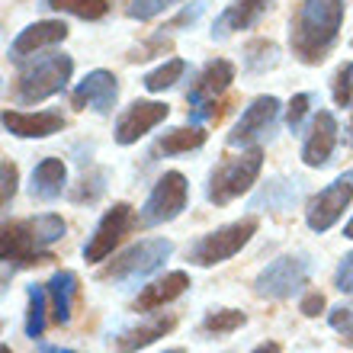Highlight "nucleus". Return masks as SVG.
Masks as SVG:
<instances>
[{"label":"nucleus","mask_w":353,"mask_h":353,"mask_svg":"<svg viewBox=\"0 0 353 353\" xmlns=\"http://www.w3.org/2000/svg\"><path fill=\"white\" fill-rule=\"evenodd\" d=\"M119 97V81L112 71H90V74L74 87L71 93V106L74 110H93V112H110L112 103Z\"/></svg>","instance_id":"obj_13"},{"label":"nucleus","mask_w":353,"mask_h":353,"mask_svg":"<svg viewBox=\"0 0 353 353\" xmlns=\"http://www.w3.org/2000/svg\"><path fill=\"white\" fill-rule=\"evenodd\" d=\"M48 302H52V315L58 325L71 321V308H74V296H77V276L71 270H58L55 276L48 279Z\"/></svg>","instance_id":"obj_22"},{"label":"nucleus","mask_w":353,"mask_h":353,"mask_svg":"<svg viewBox=\"0 0 353 353\" xmlns=\"http://www.w3.org/2000/svg\"><path fill=\"white\" fill-rule=\"evenodd\" d=\"M337 148V119L327 110H321L312 119V129L305 135V145H302V161L308 168H325L331 154Z\"/></svg>","instance_id":"obj_15"},{"label":"nucleus","mask_w":353,"mask_h":353,"mask_svg":"<svg viewBox=\"0 0 353 353\" xmlns=\"http://www.w3.org/2000/svg\"><path fill=\"white\" fill-rule=\"evenodd\" d=\"M29 312H26V337H42L46 331V302H48V289L46 286H29Z\"/></svg>","instance_id":"obj_26"},{"label":"nucleus","mask_w":353,"mask_h":353,"mask_svg":"<svg viewBox=\"0 0 353 353\" xmlns=\"http://www.w3.org/2000/svg\"><path fill=\"white\" fill-rule=\"evenodd\" d=\"M65 238V222L55 212H42L36 219H23V222H7L0 234V257H3V279L19 267H32V263L48 261V244Z\"/></svg>","instance_id":"obj_2"},{"label":"nucleus","mask_w":353,"mask_h":353,"mask_svg":"<svg viewBox=\"0 0 353 353\" xmlns=\"http://www.w3.org/2000/svg\"><path fill=\"white\" fill-rule=\"evenodd\" d=\"M321 308H325V296H321V292H308V296L302 299V315L315 318Z\"/></svg>","instance_id":"obj_37"},{"label":"nucleus","mask_w":353,"mask_h":353,"mask_svg":"<svg viewBox=\"0 0 353 353\" xmlns=\"http://www.w3.org/2000/svg\"><path fill=\"white\" fill-rule=\"evenodd\" d=\"M132 228V205L129 203H116L112 209H106V215L100 219V225L93 228V234L84 244V261L87 263H100L112 254V248L129 234Z\"/></svg>","instance_id":"obj_10"},{"label":"nucleus","mask_w":353,"mask_h":353,"mask_svg":"<svg viewBox=\"0 0 353 353\" xmlns=\"http://www.w3.org/2000/svg\"><path fill=\"white\" fill-rule=\"evenodd\" d=\"M174 244L168 238H145V241L132 244L129 251H122L112 263L100 270V279H112V283H139V279L151 276L154 270L164 267Z\"/></svg>","instance_id":"obj_5"},{"label":"nucleus","mask_w":353,"mask_h":353,"mask_svg":"<svg viewBox=\"0 0 353 353\" xmlns=\"http://www.w3.org/2000/svg\"><path fill=\"white\" fill-rule=\"evenodd\" d=\"M331 327L344 334L347 344H353V308H347V305L334 308V312H331Z\"/></svg>","instance_id":"obj_33"},{"label":"nucleus","mask_w":353,"mask_h":353,"mask_svg":"<svg viewBox=\"0 0 353 353\" xmlns=\"http://www.w3.org/2000/svg\"><path fill=\"white\" fill-rule=\"evenodd\" d=\"M254 234H257V219H241V222L222 225V228L196 238V241L190 244V251H186V261L196 263V267L225 263L228 257H234V254L241 251Z\"/></svg>","instance_id":"obj_6"},{"label":"nucleus","mask_w":353,"mask_h":353,"mask_svg":"<svg viewBox=\"0 0 353 353\" xmlns=\"http://www.w3.org/2000/svg\"><path fill=\"white\" fill-rule=\"evenodd\" d=\"M344 238H353V219L347 222V228H344Z\"/></svg>","instance_id":"obj_41"},{"label":"nucleus","mask_w":353,"mask_h":353,"mask_svg":"<svg viewBox=\"0 0 353 353\" xmlns=\"http://www.w3.org/2000/svg\"><path fill=\"white\" fill-rule=\"evenodd\" d=\"M168 353H183V350H168Z\"/></svg>","instance_id":"obj_43"},{"label":"nucleus","mask_w":353,"mask_h":353,"mask_svg":"<svg viewBox=\"0 0 353 353\" xmlns=\"http://www.w3.org/2000/svg\"><path fill=\"white\" fill-rule=\"evenodd\" d=\"M350 199H353V170H347V174H341L331 186H325V190H318V193L312 196V203H308V209H305L308 228L318 234H325L327 228L344 215Z\"/></svg>","instance_id":"obj_9"},{"label":"nucleus","mask_w":353,"mask_h":353,"mask_svg":"<svg viewBox=\"0 0 353 353\" xmlns=\"http://www.w3.org/2000/svg\"><path fill=\"white\" fill-rule=\"evenodd\" d=\"M42 7L55 13H71L77 19H103L110 13V0H46Z\"/></svg>","instance_id":"obj_24"},{"label":"nucleus","mask_w":353,"mask_h":353,"mask_svg":"<svg viewBox=\"0 0 353 353\" xmlns=\"http://www.w3.org/2000/svg\"><path fill=\"white\" fill-rule=\"evenodd\" d=\"M244 321H248V315H244V312H238V308H222V312L205 315L203 334H228V331H238Z\"/></svg>","instance_id":"obj_28"},{"label":"nucleus","mask_w":353,"mask_h":353,"mask_svg":"<svg viewBox=\"0 0 353 353\" xmlns=\"http://www.w3.org/2000/svg\"><path fill=\"white\" fill-rule=\"evenodd\" d=\"M279 61V48L276 42H270V39H254L244 46V68L251 71V74H263L267 68H273Z\"/></svg>","instance_id":"obj_25"},{"label":"nucleus","mask_w":353,"mask_h":353,"mask_svg":"<svg viewBox=\"0 0 353 353\" xmlns=\"http://www.w3.org/2000/svg\"><path fill=\"white\" fill-rule=\"evenodd\" d=\"M205 145V132L199 125H190V129H170L164 139H158L154 145V154H186V151H196Z\"/></svg>","instance_id":"obj_23"},{"label":"nucleus","mask_w":353,"mask_h":353,"mask_svg":"<svg viewBox=\"0 0 353 353\" xmlns=\"http://www.w3.org/2000/svg\"><path fill=\"white\" fill-rule=\"evenodd\" d=\"M337 289L347 292V296H353V251L347 254L344 261H341V267H337Z\"/></svg>","instance_id":"obj_34"},{"label":"nucleus","mask_w":353,"mask_h":353,"mask_svg":"<svg viewBox=\"0 0 353 353\" xmlns=\"http://www.w3.org/2000/svg\"><path fill=\"white\" fill-rule=\"evenodd\" d=\"M68 39V26L61 19H42V23H32L19 32L13 42H10V58L13 61H23L26 55H36L39 48L58 46Z\"/></svg>","instance_id":"obj_16"},{"label":"nucleus","mask_w":353,"mask_h":353,"mask_svg":"<svg viewBox=\"0 0 353 353\" xmlns=\"http://www.w3.org/2000/svg\"><path fill=\"white\" fill-rule=\"evenodd\" d=\"M42 353H74V350H58V347H42Z\"/></svg>","instance_id":"obj_40"},{"label":"nucleus","mask_w":353,"mask_h":353,"mask_svg":"<svg viewBox=\"0 0 353 353\" xmlns=\"http://www.w3.org/2000/svg\"><path fill=\"white\" fill-rule=\"evenodd\" d=\"M215 116H219V103L215 100H205L190 110V122H193V125H199V122H205V119H215Z\"/></svg>","instance_id":"obj_36"},{"label":"nucleus","mask_w":353,"mask_h":353,"mask_svg":"<svg viewBox=\"0 0 353 353\" xmlns=\"http://www.w3.org/2000/svg\"><path fill=\"white\" fill-rule=\"evenodd\" d=\"M65 183H68V168L58 158H46V161H39L36 170H32L29 193L36 196V199H42V203H52V199H58V196L65 193Z\"/></svg>","instance_id":"obj_21"},{"label":"nucleus","mask_w":353,"mask_h":353,"mask_svg":"<svg viewBox=\"0 0 353 353\" xmlns=\"http://www.w3.org/2000/svg\"><path fill=\"white\" fill-rule=\"evenodd\" d=\"M232 81H234V65L225 61V58H215V61H209V65L196 74V81L190 84V90H186V100H190V106L215 100L222 90L232 87Z\"/></svg>","instance_id":"obj_17"},{"label":"nucleus","mask_w":353,"mask_h":353,"mask_svg":"<svg viewBox=\"0 0 353 353\" xmlns=\"http://www.w3.org/2000/svg\"><path fill=\"white\" fill-rule=\"evenodd\" d=\"M344 26V0H302L292 29H289V46L292 55L302 65H321Z\"/></svg>","instance_id":"obj_1"},{"label":"nucleus","mask_w":353,"mask_h":353,"mask_svg":"<svg viewBox=\"0 0 353 353\" xmlns=\"http://www.w3.org/2000/svg\"><path fill=\"white\" fill-rule=\"evenodd\" d=\"M170 327H174V318H170V315L145 318V321L122 327L119 334H116V350H119V353H135V350H141V347L154 344L158 337H164Z\"/></svg>","instance_id":"obj_19"},{"label":"nucleus","mask_w":353,"mask_h":353,"mask_svg":"<svg viewBox=\"0 0 353 353\" xmlns=\"http://www.w3.org/2000/svg\"><path fill=\"white\" fill-rule=\"evenodd\" d=\"M170 116V106L168 103H158V100H135L129 110L119 116L116 122V141L119 145H135L141 135H148L158 122H164Z\"/></svg>","instance_id":"obj_12"},{"label":"nucleus","mask_w":353,"mask_h":353,"mask_svg":"<svg viewBox=\"0 0 353 353\" xmlns=\"http://www.w3.org/2000/svg\"><path fill=\"white\" fill-rule=\"evenodd\" d=\"M270 10V0H232L228 7L222 10V17L215 19L212 26V39H228L238 29H251L257 19Z\"/></svg>","instance_id":"obj_18"},{"label":"nucleus","mask_w":353,"mask_h":353,"mask_svg":"<svg viewBox=\"0 0 353 353\" xmlns=\"http://www.w3.org/2000/svg\"><path fill=\"white\" fill-rule=\"evenodd\" d=\"M308 276H312V261L305 254H286V257H279L257 273L254 292L263 299H289L292 292L305 286Z\"/></svg>","instance_id":"obj_7"},{"label":"nucleus","mask_w":353,"mask_h":353,"mask_svg":"<svg viewBox=\"0 0 353 353\" xmlns=\"http://www.w3.org/2000/svg\"><path fill=\"white\" fill-rule=\"evenodd\" d=\"M279 116V100L276 97H257V100L241 112V119L234 122V129L228 132V145L232 148H241V145H251V141L263 139L273 122Z\"/></svg>","instance_id":"obj_11"},{"label":"nucleus","mask_w":353,"mask_h":353,"mask_svg":"<svg viewBox=\"0 0 353 353\" xmlns=\"http://www.w3.org/2000/svg\"><path fill=\"white\" fill-rule=\"evenodd\" d=\"M251 353H279V344H273V341H267V344H261V347H254Z\"/></svg>","instance_id":"obj_39"},{"label":"nucleus","mask_w":353,"mask_h":353,"mask_svg":"<svg viewBox=\"0 0 353 353\" xmlns=\"http://www.w3.org/2000/svg\"><path fill=\"white\" fill-rule=\"evenodd\" d=\"M3 129L17 139H48L65 129V116L58 110L42 112H23V110H3Z\"/></svg>","instance_id":"obj_14"},{"label":"nucleus","mask_w":353,"mask_h":353,"mask_svg":"<svg viewBox=\"0 0 353 353\" xmlns=\"http://www.w3.org/2000/svg\"><path fill=\"white\" fill-rule=\"evenodd\" d=\"M186 286H190V276L186 273H168L164 279H154V283H148V286L139 292V299H135V312H151V308H161L168 305V302H174L176 296H183Z\"/></svg>","instance_id":"obj_20"},{"label":"nucleus","mask_w":353,"mask_h":353,"mask_svg":"<svg viewBox=\"0 0 353 353\" xmlns=\"http://www.w3.org/2000/svg\"><path fill=\"white\" fill-rule=\"evenodd\" d=\"M0 174H3V205H10V199H13V193H17V168L10 164V161H3L0 164Z\"/></svg>","instance_id":"obj_35"},{"label":"nucleus","mask_w":353,"mask_h":353,"mask_svg":"<svg viewBox=\"0 0 353 353\" xmlns=\"http://www.w3.org/2000/svg\"><path fill=\"white\" fill-rule=\"evenodd\" d=\"M308 106H312V97H308V93H296V97L289 100V106H286V125H289V132H299V125H302V119H305Z\"/></svg>","instance_id":"obj_32"},{"label":"nucleus","mask_w":353,"mask_h":353,"mask_svg":"<svg viewBox=\"0 0 353 353\" xmlns=\"http://www.w3.org/2000/svg\"><path fill=\"white\" fill-rule=\"evenodd\" d=\"M350 145H353V119H350Z\"/></svg>","instance_id":"obj_42"},{"label":"nucleus","mask_w":353,"mask_h":353,"mask_svg":"<svg viewBox=\"0 0 353 353\" xmlns=\"http://www.w3.org/2000/svg\"><path fill=\"white\" fill-rule=\"evenodd\" d=\"M203 10H205V3H193V7H186L183 13H180V17H176L174 23H170V29H176V26H186V23H196Z\"/></svg>","instance_id":"obj_38"},{"label":"nucleus","mask_w":353,"mask_h":353,"mask_svg":"<svg viewBox=\"0 0 353 353\" xmlns=\"http://www.w3.org/2000/svg\"><path fill=\"white\" fill-rule=\"evenodd\" d=\"M180 0H132L129 7H125V13H129V19H139V23H148V19L161 17L164 10L176 7Z\"/></svg>","instance_id":"obj_29"},{"label":"nucleus","mask_w":353,"mask_h":353,"mask_svg":"<svg viewBox=\"0 0 353 353\" xmlns=\"http://www.w3.org/2000/svg\"><path fill=\"white\" fill-rule=\"evenodd\" d=\"M71 71H74V61L65 52H48V55H39L36 61L19 68L17 74V87H13V100L19 106H32V103H42L48 97H55L68 87L71 81Z\"/></svg>","instance_id":"obj_3"},{"label":"nucleus","mask_w":353,"mask_h":353,"mask_svg":"<svg viewBox=\"0 0 353 353\" xmlns=\"http://www.w3.org/2000/svg\"><path fill=\"white\" fill-rule=\"evenodd\" d=\"M103 186H106V170H97V174H90V176L81 180V186L71 193V199H74V203H84V199L93 203V199L103 193Z\"/></svg>","instance_id":"obj_31"},{"label":"nucleus","mask_w":353,"mask_h":353,"mask_svg":"<svg viewBox=\"0 0 353 353\" xmlns=\"http://www.w3.org/2000/svg\"><path fill=\"white\" fill-rule=\"evenodd\" d=\"M3 353H10V347H3Z\"/></svg>","instance_id":"obj_44"},{"label":"nucleus","mask_w":353,"mask_h":353,"mask_svg":"<svg viewBox=\"0 0 353 353\" xmlns=\"http://www.w3.org/2000/svg\"><path fill=\"white\" fill-rule=\"evenodd\" d=\"M263 168V151L261 148H251L238 154V158H228L222 161L219 168L209 174V186H205V199L212 205H228L232 199L244 196L257 183Z\"/></svg>","instance_id":"obj_4"},{"label":"nucleus","mask_w":353,"mask_h":353,"mask_svg":"<svg viewBox=\"0 0 353 353\" xmlns=\"http://www.w3.org/2000/svg\"><path fill=\"white\" fill-rule=\"evenodd\" d=\"M183 74H186V61L183 58H170V61H164V65L158 68V71L145 74V87H148L151 93H161V90H168V87H174Z\"/></svg>","instance_id":"obj_27"},{"label":"nucleus","mask_w":353,"mask_h":353,"mask_svg":"<svg viewBox=\"0 0 353 353\" xmlns=\"http://www.w3.org/2000/svg\"><path fill=\"white\" fill-rule=\"evenodd\" d=\"M186 199H190L186 176L176 174V170H168V174L154 183V190L148 193L145 205H141V225H145V228H154V225L174 222L176 215L186 209Z\"/></svg>","instance_id":"obj_8"},{"label":"nucleus","mask_w":353,"mask_h":353,"mask_svg":"<svg viewBox=\"0 0 353 353\" xmlns=\"http://www.w3.org/2000/svg\"><path fill=\"white\" fill-rule=\"evenodd\" d=\"M331 93H334L337 106H350V103H353V61H347V65L337 68Z\"/></svg>","instance_id":"obj_30"}]
</instances>
